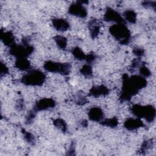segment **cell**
Here are the masks:
<instances>
[{
  "label": "cell",
  "instance_id": "cell-4",
  "mask_svg": "<svg viewBox=\"0 0 156 156\" xmlns=\"http://www.w3.org/2000/svg\"><path fill=\"white\" fill-rule=\"evenodd\" d=\"M45 69L52 72H60L63 74H67L69 69V66L68 64H59L54 62H48L44 65Z\"/></svg>",
  "mask_w": 156,
  "mask_h": 156
},
{
  "label": "cell",
  "instance_id": "cell-6",
  "mask_svg": "<svg viewBox=\"0 0 156 156\" xmlns=\"http://www.w3.org/2000/svg\"><path fill=\"white\" fill-rule=\"evenodd\" d=\"M125 126L129 130H133L143 126V122L137 119H130L125 122Z\"/></svg>",
  "mask_w": 156,
  "mask_h": 156
},
{
  "label": "cell",
  "instance_id": "cell-10",
  "mask_svg": "<svg viewBox=\"0 0 156 156\" xmlns=\"http://www.w3.org/2000/svg\"><path fill=\"white\" fill-rule=\"evenodd\" d=\"M106 18L107 19V20L108 21H118V22H122L123 20L122 18H121V17L119 16V15H118L116 12L113 11V10H110L108 11L107 12V13L106 14Z\"/></svg>",
  "mask_w": 156,
  "mask_h": 156
},
{
  "label": "cell",
  "instance_id": "cell-12",
  "mask_svg": "<svg viewBox=\"0 0 156 156\" xmlns=\"http://www.w3.org/2000/svg\"><path fill=\"white\" fill-rule=\"evenodd\" d=\"M16 66L19 69H23V70L27 69V68L30 66L29 62L27 60H25V59H20V60H19L18 61L16 62Z\"/></svg>",
  "mask_w": 156,
  "mask_h": 156
},
{
  "label": "cell",
  "instance_id": "cell-9",
  "mask_svg": "<svg viewBox=\"0 0 156 156\" xmlns=\"http://www.w3.org/2000/svg\"><path fill=\"white\" fill-rule=\"evenodd\" d=\"M54 26L58 30H65L68 27V23L63 20H54Z\"/></svg>",
  "mask_w": 156,
  "mask_h": 156
},
{
  "label": "cell",
  "instance_id": "cell-13",
  "mask_svg": "<svg viewBox=\"0 0 156 156\" xmlns=\"http://www.w3.org/2000/svg\"><path fill=\"white\" fill-rule=\"evenodd\" d=\"M2 40H4L5 44H10L13 41V37L10 32L4 33V34L2 35Z\"/></svg>",
  "mask_w": 156,
  "mask_h": 156
},
{
  "label": "cell",
  "instance_id": "cell-8",
  "mask_svg": "<svg viewBox=\"0 0 156 156\" xmlns=\"http://www.w3.org/2000/svg\"><path fill=\"white\" fill-rule=\"evenodd\" d=\"M69 10L72 14H75L74 15H77L81 17L86 16L85 9L83 8V7L80 5H74L71 6Z\"/></svg>",
  "mask_w": 156,
  "mask_h": 156
},
{
  "label": "cell",
  "instance_id": "cell-19",
  "mask_svg": "<svg viewBox=\"0 0 156 156\" xmlns=\"http://www.w3.org/2000/svg\"><path fill=\"white\" fill-rule=\"evenodd\" d=\"M140 73H141V74H142L144 76H147L149 75V71L147 69V68H146L145 66H143V67L141 68Z\"/></svg>",
  "mask_w": 156,
  "mask_h": 156
},
{
  "label": "cell",
  "instance_id": "cell-17",
  "mask_svg": "<svg viewBox=\"0 0 156 156\" xmlns=\"http://www.w3.org/2000/svg\"><path fill=\"white\" fill-rule=\"evenodd\" d=\"M82 73L85 76H90L91 74V69L89 66H84L82 68Z\"/></svg>",
  "mask_w": 156,
  "mask_h": 156
},
{
  "label": "cell",
  "instance_id": "cell-7",
  "mask_svg": "<svg viewBox=\"0 0 156 156\" xmlns=\"http://www.w3.org/2000/svg\"><path fill=\"white\" fill-rule=\"evenodd\" d=\"M54 105V102L51 99H44L40 101L36 105V108L37 110H45L49 107H52Z\"/></svg>",
  "mask_w": 156,
  "mask_h": 156
},
{
  "label": "cell",
  "instance_id": "cell-18",
  "mask_svg": "<svg viewBox=\"0 0 156 156\" xmlns=\"http://www.w3.org/2000/svg\"><path fill=\"white\" fill-rule=\"evenodd\" d=\"M106 122V124L108 126H110L111 127L112 126H115L116 125H117L118 121L116 119H108L105 121Z\"/></svg>",
  "mask_w": 156,
  "mask_h": 156
},
{
  "label": "cell",
  "instance_id": "cell-5",
  "mask_svg": "<svg viewBox=\"0 0 156 156\" xmlns=\"http://www.w3.org/2000/svg\"><path fill=\"white\" fill-rule=\"evenodd\" d=\"M89 118L93 121H99L103 116L102 111L99 108H93L89 112Z\"/></svg>",
  "mask_w": 156,
  "mask_h": 156
},
{
  "label": "cell",
  "instance_id": "cell-16",
  "mask_svg": "<svg viewBox=\"0 0 156 156\" xmlns=\"http://www.w3.org/2000/svg\"><path fill=\"white\" fill-rule=\"evenodd\" d=\"M73 54L75 55L76 57L78 58L79 59H84L85 57L83 52L79 48H76L74 50Z\"/></svg>",
  "mask_w": 156,
  "mask_h": 156
},
{
  "label": "cell",
  "instance_id": "cell-1",
  "mask_svg": "<svg viewBox=\"0 0 156 156\" xmlns=\"http://www.w3.org/2000/svg\"><path fill=\"white\" fill-rule=\"evenodd\" d=\"M133 113L139 117H144L148 121H152L155 116V110L151 106L143 107L135 105L132 108Z\"/></svg>",
  "mask_w": 156,
  "mask_h": 156
},
{
  "label": "cell",
  "instance_id": "cell-14",
  "mask_svg": "<svg viewBox=\"0 0 156 156\" xmlns=\"http://www.w3.org/2000/svg\"><path fill=\"white\" fill-rule=\"evenodd\" d=\"M56 42L59 46V47H60L61 48H64L66 45V40L63 37H57L56 38Z\"/></svg>",
  "mask_w": 156,
  "mask_h": 156
},
{
  "label": "cell",
  "instance_id": "cell-11",
  "mask_svg": "<svg viewBox=\"0 0 156 156\" xmlns=\"http://www.w3.org/2000/svg\"><path fill=\"white\" fill-rule=\"evenodd\" d=\"M107 91H108V90L105 87L100 86V87H98L92 88L91 94L94 96H98V95H100L102 94L106 93L107 92Z\"/></svg>",
  "mask_w": 156,
  "mask_h": 156
},
{
  "label": "cell",
  "instance_id": "cell-2",
  "mask_svg": "<svg viewBox=\"0 0 156 156\" xmlns=\"http://www.w3.org/2000/svg\"><path fill=\"white\" fill-rule=\"evenodd\" d=\"M110 31L116 39L121 40L122 42H126L129 40V32L123 25H115L110 29Z\"/></svg>",
  "mask_w": 156,
  "mask_h": 156
},
{
  "label": "cell",
  "instance_id": "cell-15",
  "mask_svg": "<svg viewBox=\"0 0 156 156\" xmlns=\"http://www.w3.org/2000/svg\"><path fill=\"white\" fill-rule=\"evenodd\" d=\"M126 18L127 21H129L130 23L134 22L135 20V14L132 11H127L126 12L125 14Z\"/></svg>",
  "mask_w": 156,
  "mask_h": 156
},
{
  "label": "cell",
  "instance_id": "cell-3",
  "mask_svg": "<svg viewBox=\"0 0 156 156\" xmlns=\"http://www.w3.org/2000/svg\"><path fill=\"white\" fill-rule=\"evenodd\" d=\"M44 80V75L38 71H32L26 75L23 78V81L25 83L32 85H40L43 82Z\"/></svg>",
  "mask_w": 156,
  "mask_h": 156
}]
</instances>
